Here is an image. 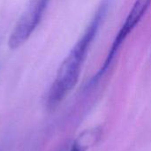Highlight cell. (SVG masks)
<instances>
[{"label":"cell","instance_id":"6da1fadb","mask_svg":"<svg viewBox=\"0 0 151 151\" xmlns=\"http://www.w3.org/2000/svg\"><path fill=\"white\" fill-rule=\"evenodd\" d=\"M111 1L100 2L84 32L60 65L47 95L48 109H56L76 86L90 48L107 16Z\"/></svg>","mask_w":151,"mask_h":151},{"label":"cell","instance_id":"7a4b0ae2","mask_svg":"<svg viewBox=\"0 0 151 151\" xmlns=\"http://www.w3.org/2000/svg\"><path fill=\"white\" fill-rule=\"evenodd\" d=\"M151 6V0H134L129 12L127 13L124 23L118 31L111 46L108 51V54L97 73L92 77L89 81V85L93 86L97 83L109 71L115 58L119 54L121 47L128 38V36L133 33L135 27L140 24L141 20L144 18Z\"/></svg>","mask_w":151,"mask_h":151},{"label":"cell","instance_id":"3957f363","mask_svg":"<svg viewBox=\"0 0 151 151\" xmlns=\"http://www.w3.org/2000/svg\"><path fill=\"white\" fill-rule=\"evenodd\" d=\"M51 0H31L19 19L8 39L11 50L21 47L40 25Z\"/></svg>","mask_w":151,"mask_h":151},{"label":"cell","instance_id":"277c9868","mask_svg":"<svg viewBox=\"0 0 151 151\" xmlns=\"http://www.w3.org/2000/svg\"><path fill=\"white\" fill-rule=\"evenodd\" d=\"M70 151H85V148L78 142H75L72 146Z\"/></svg>","mask_w":151,"mask_h":151}]
</instances>
